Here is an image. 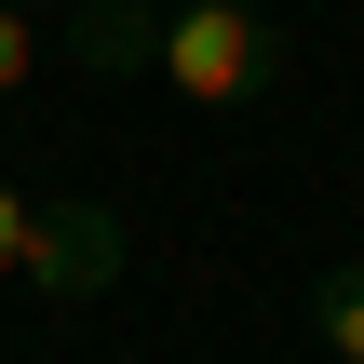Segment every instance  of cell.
<instances>
[{
	"label": "cell",
	"mask_w": 364,
	"mask_h": 364,
	"mask_svg": "<svg viewBox=\"0 0 364 364\" xmlns=\"http://www.w3.org/2000/svg\"><path fill=\"white\" fill-rule=\"evenodd\" d=\"M68 68L81 81H149L162 68V0H81L68 14Z\"/></svg>",
	"instance_id": "cell-3"
},
{
	"label": "cell",
	"mask_w": 364,
	"mask_h": 364,
	"mask_svg": "<svg viewBox=\"0 0 364 364\" xmlns=\"http://www.w3.org/2000/svg\"><path fill=\"white\" fill-rule=\"evenodd\" d=\"M27 68H41V27H27V0H0V95H27Z\"/></svg>",
	"instance_id": "cell-5"
},
{
	"label": "cell",
	"mask_w": 364,
	"mask_h": 364,
	"mask_svg": "<svg viewBox=\"0 0 364 364\" xmlns=\"http://www.w3.org/2000/svg\"><path fill=\"white\" fill-rule=\"evenodd\" d=\"M311 338L338 364H364V270H324V297H311Z\"/></svg>",
	"instance_id": "cell-4"
},
{
	"label": "cell",
	"mask_w": 364,
	"mask_h": 364,
	"mask_svg": "<svg viewBox=\"0 0 364 364\" xmlns=\"http://www.w3.org/2000/svg\"><path fill=\"white\" fill-rule=\"evenodd\" d=\"M149 81H176L189 108H243V95L284 81V41H270L257 0H162V68Z\"/></svg>",
	"instance_id": "cell-1"
},
{
	"label": "cell",
	"mask_w": 364,
	"mask_h": 364,
	"mask_svg": "<svg viewBox=\"0 0 364 364\" xmlns=\"http://www.w3.org/2000/svg\"><path fill=\"white\" fill-rule=\"evenodd\" d=\"M14 257H27V189H0V284H14Z\"/></svg>",
	"instance_id": "cell-6"
},
{
	"label": "cell",
	"mask_w": 364,
	"mask_h": 364,
	"mask_svg": "<svg viewBox=\"0 0 364 364\" xmlns=\"http://www.w3.org/2000/svg\"><path fill=\"white\" fill-rule=\"evenodd\" d=\"M122 257H135V243H122V203L81 189V203H27V257H14V284H27L41 311H95V297L122 284Z\"/></svg>",
	"instance_id": "cell-2"
}]
</instances>
